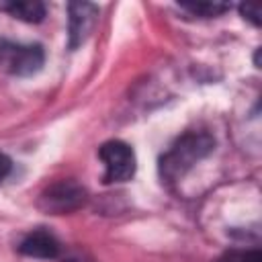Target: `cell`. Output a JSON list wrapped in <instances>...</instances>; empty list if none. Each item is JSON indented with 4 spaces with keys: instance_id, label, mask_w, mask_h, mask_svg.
I'll use <instances>...</instances> for the list:
<instances>
[{
    "instance_id": "6da1fadb",
    "label": "cell",
    "mask_w": 262,
    "mask_h": 262,
    "mask_svg": "<svg viewBox=\"0 0 262 262\" xmlns=\"http://www.w3.org/2000/svg\"><path fill=\"white\" fill-rule=\"evenodd\" d=\"M215 141L209 133H186L182 135L162 158H160V176L168 182L182 178L199 160L211 154Z\"/></svg>"
},
{
    "instance_id": "7a4b0ae2",
    "label": "cell",
    "mask_w": 262,
    "mask_h": 262,
    "mask_svg": "<svg viewBox=\"0 0 262 262\" xmlns=\"http://www.w3.org/2000/svg\"><path fill=\"white\" fill-rule=\"evenodd\" d=\"M84 203H86V188L76 180L53 182L37 199V207L47 215H66L78 211Z\"/></svg>"
},
{
    "instance_id": "3957f363",
    "label": "cell",
    "mask_w": 262,
    "mask_h": 262,
    "mask_svg": "<svg viewBox=\"0 0 262 262\" xmlns=\"http://www.w3.org/2000/svg\"><path fill=\"white\" fill-rule=\"evenodd\" d=\"M98 156L104 164V182H125L131 180L135 174V154L133 149L121 141V139H111L100 145Z\"/></svg>"
},
{
    "instance_id": "277c9868",
    "label": "cell",
    "mask_w": 262,
    "mask_h": 262,
    "mask_svg": "<svg viewBox=\"0 0 262 262\" xmlns=\"http://www.w3.org/2000/svg\"><path fill=\"white\" fill-rule=\"evenodd\" d=\"M43 47L41 45H20L10 41H0V66H4L10 74L31 76L37 74L43 66Z\"/></svg>"
},
{
    "instance_id": "5b68a950",
    "label": "cell",
    "mask_w": 262,
    "mask_h": 262,
    "mask_svg": "<svg viewBox=\"0 0 262 262\" xmlns=\"http://www.w3.org/2000/svg\"><path fill=\"white\" fill-rule=\"evenodd\" d=\"M96 20H98L96 4L92 2H70L68 4V33H70L72 49H76L90 37Z\"/></svg>"
},
{
    "instance_id": "8992f818",
    "label": "cell",
    "mask_w": 262,
    "mask_h": 262,
    "mask_svg": "<svg viewBox=\"0 0 262 262\" xmlns=\"http://www.w3.org/2000/svg\"><path fill=\"white\" fill-rule=\"evenodd\" d=\"M18 250H20V254L31 256V258L51 260V258H57L59 244L51 233L39 229V231H31L29 235H25L20 246H18Z\"/></svg>"
},
{
    "instance_id": "52a82bcc",
    "label": "cell",
    "mask_w": 262,
    "mask_h": 262,
    "mask_svg": "<svg viewBox=\"0 0 262 262\" xmlns=\"http://www.w3.org/2000/svg\"><path fill=\"white\" fill-rule=\"evenodd\" d=\"M0 10L25 23H41L45 18V4L39 0H6L0 2Z\"/></svg>"
},
{
    "instance_id": "ba28073f",
    "label": "cell",
    "mask_w": 262,
    "mask_h": 262,
    "mask_svg": "<svg viewBox=\"0 0 262 262\" xmlns=\"http://www.w3.org/2000/svg\"><path fill=\"white\" fill-rule=\"evenodd\" d=\"M180 8L203 16V18H211V16H219L223 12L229 10V4H221V2H180Z\"/></svg>"
},
{
    "instance_id": "9c48e42d",
    "label": "cell",
    "mask_w": 262,
    "mask_h": 262,
    "mask_svg": "<svg viewBox=\"0 0 262 262\" xmlns=\"http://www.w3.org/2000/svg\"><path fill=\"white\" fill-rule=\"evenodd\" d=\"M215 262H262V254L260 250H229Z\"/></svg>"
},
{
    "instance_id": "30bf717a",
    "label": "cell",
    "mask_w": 262,
    "mask_h": 262,
    "mask_svg": "<svg viewBox=\"0 0 262 262\" xmlns=\"http://www.w3.org/2000/svg\"><path fill=\"white\" fill-rule=\"evenodd\" d=\"M239 12H242V16L248 18L254 27H260V23H262L260 16H262V14H260L258 8H254V6H250V4H239Z\"/></svg>"
},
{
    "instance_id": "8fae6325",
    "label": "cell",
    "mask_w": 262,
    "mask_h": 262,
    "mask_svg": "<svg viewBox=\"0 0 262 262\" xmlns=\"http://www.w3.org/2000/svg\"><path fill=\"white\" fill-rule=\"evenodd\" d=\"M10 170H12V162H10V158H8L6 154L0 151V182L10 174Z\"/></svg>"
},
{
    "instance_id": "7c38bea8",
    "label": "cell",
    "mask_w": 262,
    "mask_h": 262,
    "mask_svg": "<svg viewBox=\"0 0 262 262\" xmlns=\"http://www.w3.org/2000/svg\"><path fill=\"white\" fill-rule=\"evenodd\" d=\"M68 262H88V260H82V258H70Z\"/></svg>"
}]
</instances>
